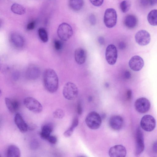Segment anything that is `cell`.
I'll list each match as a JSON object with an SVG mask.
<instances>
[{
    "label": "cell",
    "instance_id": "12",
    "mask_svg": "<svg viewBox=\"0 0 157 157\" xmlns=\"http://www.w3.org/2000/svg\"><path fill=\"white\" fill-rule=\"evenodd\" d=\"M126 153L125 147L121 145H116L112 146L109 151L110 157H125Z\"/></svg>",
    "mask_w": 157,
    "mask_h": 157
},
{
    "label": "cell",
    "instance_id": "25",
    "mask_svg": "<svg viewBox=\"0 0 157 157\" xmlns=\"http://www.w3.org/2000/svg\"><path fill=\"white\" fill-rule=\"evenodd\" d=\"M11 11L14 13L22 15L25 12V9L22 5L17 3L13 4L10 8Z\"/></svg>",
    "mask_w": 157,
    "mask_h": 157
},
{
    "label": "cell",
    "instance_id": "26",
    "mask_svg": "<svg viewBox=\"0 0 157 157\" xmlns=\"http://www.w3.org/2000/svg\"><path fill=\"white\" fill-rule=\"evenodd\" d=\"M78 123V118L75 117L74 119L71 127L64 133V136L67 137H70L72 135L75 128L77 126Z\"/></svg>",
    "mask_w": 157,
    "mask_h": 157
},
{
    "label": "cell",
    "instance_id": "11",
    "mask_svg": "<svg viewBox=\"0 0 157 157\" xmlns=\"http://www.w3.org/2000/svg\"><path fill=\"white\" fill-rule=\"evenodd\" d=\"M135 40L139 45L145 46L148 44L151 40V36L149 33L144 30L138 31L135 36Z\"/></svg>",
    "mask_w": 157,
    "mask_h": 157
},
{
    "label": "cell",
    "instance_id": "16",
    "mask_svg": "<svg viewBox=\"0 0 157 157\" xmlns=\"http://www.w3.org/2000/svg\"><path fill=\"white\" fill-rule=\"evenodd\" d=\"M14 121L17 126L21 132H25L29 129L28 125L20 114L17 113L15 115Z\"/></svg>",
    "mask_w": 157,
    "mask_h": 157
},
{
    "label": "cell",
    "instance_id": "3",
    "mask_svg": "<svg viewBox=\"0 0 157 157\" xmlns=\"http://www.w3.org/2000/svg\"><path fill=\"white\" fill-rule=\"evenodd\" d=\"M78 93V89L74 83L68 82L64 85L63 94L64 97L67 99L72 100L75 99Z\"/></svg>",
    "mask_w": 157,
    "mask_h": 157
},
{
    "label": "cell",
    "instance_id": "42",
    "mask_svg": "<svg viewBox=\"0 0 157 157\" xmlns=\"http://www.w3.org/2000/svg\"><path fill=\"white\" fill-rule=\"evenodd\" d=\"M127 95L128 99H131L132 96V92L131 90H128L127 91Z\"/></svg>",
    "mask_w": 157,
    "mask_h": 157
},
{
    "label": "cell",
    "instance_id": "40",
    "mask_svg": "<svg viewBox=\"0 0 157 157\" xmlns=\"http://www.w3.org/2000/svg\"><path fill=\"white\" fill-rule=\"evenodd\" d=\"M98 41L99 43L101 45L104 44V38L102 36H99L98 38Z\"/></svg>",
    "mask_w": 157,
    "mask_h": 157
},
{
    "label": "cell",
    "instance_id": "34",
    "mask_svg": "<svg viewBox=\"0 0 157 157\" xmlns=\"http://www.w3.org/2000/svg\"><path fill=\"white\" fill-rule=\"evenodd\" d=\"M36 22L33 21L29 22L27 25L26 29L28 30H30L33 29L35 26Z\"/></svg>",
    "mask_w": 157,
    "mask_h": 157
},
{
    "label": "cell",
    "instance_id": "39",
    "mask_svg": "<svg viewBox=\"0 0 157 157\" xmlns=\"http://www.w3.org/2000/svg\"><path fill=\"white\" fill-rule=\"evenodd\" d=\"M152 148L153 151L155 153H157V141L153 143Z\"/></svg>",
    "mask_w": 157,
    "mask_h": 157
},
{
    "label": "cell",
    "instance_id": "2",
    "mask_svg": "<svg viewBox=\"0 0 157 157\" xmlns=\"http://www.w3.org/2000/svg\"><path fill=\"white\" fill-rule=\"evenodd\" d=\"M101 118L97 112L93 111L87 116L85 122L87 126L90 129L95 130L98 128L101 124Z\"/></svg>",
    "mask_w": 157,
    "mask_h": 157
},
{
    "label": "cell",
    "instance_id": "9",
    "mask_svg": "<svg viewBox=\"0 0 157 157\" xmlns=\"http://www.w3.org/2000/svg\"><path fill=\"white\" fill-rule=\"evenodd\" d=\"M134 106L137 111L140 113H147L150 110L151 103L147 98L141 97L136 101Z\"/></svg>",
    "mask_w": 157,
    "mask_h": 157
},
{
    "label": "cell",
    "instance_id": "7",
    "mask_svg": "<svg viewBox=\"0 0 157 157\" xmlns=\"http://www.w3.org/2000/svg\"><path fill=\"white\" fill-rule=\"evenodd\" d=\"M140 125L142 128L147 132H151L155 128L156 121L155 119L152 116L146 115L141 118Z\"/></svg>",
    "mask_w": 157,
    "mask_h": 157
},
{
    "label": "cell",
    "instance_id": "36",
    "mask_svg": "<svg viewBox=\"0 0 157 157\" xmlns=\"http://www.w3.org/2000/svg\"><path fill=\"white\" fill-rule=\"evenodd\" d=\"M89 18L90 22L91 25H94L96 23V18L95 15L91 14L90 15Z\"/></svg>",
    "mask_w": 157,
    "mask_h": 157
},
{
    "label": "cell",
    "instance_id": "24",
    "mask_svg": "<svg viewBox=\"0 0 157 157\" xmlns=\"http://www.w3.org/2000/svg\"><path fill=\"white\" fill-rule=\"evenodd\" d=\"M147 19L149 23L153 26L157 25V10H151L148 14Z\"/></svg>",
    "mask_w": 157,
    "mask_h": 157
},
{
    "label": "cell",
    "instance_id": "15",
    "mask_svg": "<svg viewBox=\"0 0 157 157\" xmlns=\"http://www.w3.org/2000/svg\"><path fill=\"white\" fill-rule=\"evenodd\" d=\"M123 124V118L120 116H113L109 119V125L114 130H118L122 128Z\"/></svg>",
    "mask_w": 157,
    "mask_h": 157
},
{
    "label": "cell",
    "instance_id": "21",
    "mask_svg": "<svg viewBox=\"0 0 157 157\" xmlns=\"http://www.w3.org/2000/svg\"><path fill=\"white\" fill-rule=\"evenodd\" d=\"M5 101L6 106L10 112L14 113L17 111L19 107V103L17 101L6 98Z\"/></svg>",
    "mask_w": 157,
    "mask_h": 157
},
{
    "label": "cell",
    "instance_id": "28",
    "mask_svg": "<svg viewBox=\"0 0 157 157\" xmlns=\"http://www.w3.org/2000/svg\"><path fill=\"white\" fill-rule=\"evenodd\" d=\"M131 6V2L129 1L124 0L121 2L120 5V8L121 11L126 13L128 12Z\"/></svg>",
    "mask_w": 157,
    "mask_h": 157
},
{
    "label": "cell",
    "instance_id": "1",
    "mask_svg": "<svg viewBox=\"0 0 157 157\" xmlns=\"http://www.w3.org/2000/svg\"><path fill=\"white\" fill-rule=\"evenodd\" d=\"M43 81L44 87L48 91L53 93L57 91L59 87V79L54 70L48 68L44 71Z\"/></svg>",
    "mask_w": 157,
    "mask_h": 157
},
{
    "label": "cell",
    "instance_id": "37",
    "mask_svg": "<svg viewBox=\"0 0 157 157\" xmlns=\"http://www.w3.org/2000/svg\"><path fill=\"white\" fill-rule=\"evenodd\" d=\"M77 111L79 115H81L82 113V109L80 103H78L77 106Z\"/></svg>",
    "mask_w": 157,
    "mask_h": 157
},
{
    "label": "cell",
    "instance_id": "10",
    "mask_svg": "<svg viewBox=\"0 0 157 157\" xmlns=\"http://www.w3.org/2000/svg\"><path fill=\"white\" fill-rule=\"evenodd\" d=\"M136 141L135 155L138 156L143 152L144 148L143 133L140 127L136 130Z\"/></svg>",
    "mask_w": 157,
    "mask_h": 157
},
{
    "label": "cell",
    "instance_id": "23",
    "mask_svg": "<svg viewBox=\"0 0 157 157\" xmlns=\"http://www.w3.org/2000/svg\"><path fill=\"white\" fill-rule=\"evenodd\" d=\"M84 1L82 0H71L69 1L70 8L75 11L80 10L84 5Z\"/></svg>",
    "mask_w": 157,
    "mask_h": 157
},
{
    "label": "cell",
    "instance_id": "20",
    "mask_svg": "<svg viewBox=\"0 0 157 157\" xmlns=\"http://www.w3.org/2000/svg\"><path fill=\"white\" fill-rule=\"evenodd\" d=\"M53 130V127L52 125L50 124H44L41 128V131L40 133V137L44 140H46L51 135Z\"/></svg>",
    "mask_w": 157,
    "mask_h": 157
},
{
    "label": "cell",
    "instance_id": "14",
    "mask_svg": "<svg viewBox=\"0 0 157 157\" xmlns=\"http://www.w3.org/2000/svg\"><path fill=\"white\" fill-rule=\"evenodd\" d=\"M10 40L13 45L16 48H22L24 45V40L23 37L17 32H14L11 33Z\"/></svg>",
    "mask_w": 157,
    "mask_h": 157
},
{
    "label": "cell",
    "instance_id": "13",
    "mask_svg": "<svg viewBox=\"0 0 157 157\" xmlns=\"http://www.w3.org/2000/svg\"><path fill=\"white\" fill-rule=\"evenodd\" d=\"M144 61L143 59L137 55L132 56L128 62V65L130 68L135 71L140 70L144 65Z\"/></svg>",
    "mask_w": 157,
    "mask_h": 157
},
{
    "label": "cell",
    "instance_id": "17",
    "mask_svg": "<svg viewBox=\"0 0 157 157\" xmlns=\"http://www.w3.org/2000/svg\"><path fill=\"white\" fill-rule=\"evenodd\" d=\"M75 59L76 62L79 65L83 64L86 59V53L82 48H79L75 51Z\"/></svg>",
    "mask_w": 157,
    "mask_h": 157
},
{
    "label": "cell",
    "instance_id": "19",
    "mask_svg": "<svg viewBox=\"0 0 157 157\" xmlns=\"http://www.w3.org/2000/svg\"><path fill=\"white\" fill-rule=\"evenodd\" d=\"M124 23L125 26L128 28L133 29L137 25V19L134 15L128 14L125 17Z\"/></svg>",
    "mask_w": 157,
    "mask_h": 157
},
{
    "label": "cell",
    "instance_id": "30",
    "mask_svg": "<svg viewBox=\"0 0 157 157\" xmlns=\"http://www.w3.org/2000/svg\"><path fill=\"white\" fill-rule=\"evenodd\" d=\"M141 3L145 6H151L157 5V0H141Z\"/></svg>",
    "mask_w": 157,
    "mask_h": 157
},
{
    "label": "cell",
    "instance_id": "35",
    "mask_svg": "<svg viewBox=\"0 0 157 157\" xmlns=\"http://www.w3.org/2000/svg\"><path fill=\"white\" fill-rule=\"evenodd\" d=\"M91 3L94 6H101L103 3V0H90Z\"/></svg>",
    "mask_w": 157,
    "mask_h": 157
},
{
    "label": "cell",
    "instance_id": "32",
    "mask_svg": "<svg viewBox=\"0 0 157 157\" xmlns=\"http://www.w3.org/2000/svg\"><path fill=\"white\" fill-rule=\"evenodd\" d=\"M39 146L38 142L36 140L34 139L32 141L30 144L31 149L34 150L37 149Z\"/></svg>",
    "mask_w": 157,
    "mask_h": 157
},
{
    "label": "cell",
    "instance_id": "4",
    "mask_svg": "<svg viewBox=\"0 0 157 157\" xmlns=\"http://www.w3.org/2000/svg\"><path fill=\"white\" fill-rule=\"evenodd\" d=\"M57 35L61 40L65 41L68 40L72 36L73 31L71 27L69 24L63 22L59 26Z\"/></svg>",
    "mask_w": 157,
    "mask_h": 157
},
{
    "label": "cell",
    "instance_id": "43",
    "mask_svg": "<svg viewBox=\"0 0 157 157\" xmlns=\"http://www.w3.org/2000/svg\"><path fill=\"white\" fill-rule=\"evenodd\" d=\"M92 98L90 97H89V100H90V101L91 100H92Z\"/></svg>",
    "mask_w": 157,
    "mask_h": 157
},
{
    "label": "cell",
    "instance_id": "8",
    "mask_svg": "<svg viewBox=\"0 0 157 157\" xmlns=\"http://www.w3.org/2000/svg\"><path fill=\"white\" fill-rule=\"evenodd\" d=\"M105 57L109 64L113 65L116 63L117 57V51L114 45L110 44L107 46L105 50Z\"/></svg>",
    "mask_w": 157,
    "mask_h": 157
},
{
    "label": "cell",
    "instance_id": "31",
    "mask_svg": "<svg viewBox=\"0 0 157 157\" xmlns=\"http://www.w3.org/2000/svg\"><path fill=\"white\" fill-rule=\"evenodd\" d=\"M54 45L55 48L57 51L60 50L62 47V43L59 40H54Z\"/></svg>",
    "mask_w": 157,
    "mask_h": 157
},
{
    "label": "cell",
    "instance_id": "29",
    "mask_svg": "<svg viewBox=\"0 0 157 157\" xmlns=\"http://www.w3.org/2000/svg\"><path fill=\"white\" fill-rule=\"evenodd\" d=\"M53 115L55 118L62 119L64 116V113L62 109H58L53 112Z\"/></svg>",
    "mask_w": 157,
    "mask_h": 157
},
{
    "label": "cell",
    "instance_id": "41",
    "mask_svg": "<svg viewBox=\"0 0 157 157\" xmlns=\"http://www.w3.org/2000/svg\"><path fill=\"white\" fill-rule=\"evenodd\" d=\"M124 76L126 78L129 79L131 77V74L129 71H126L124 73Z\"/></svg>",
    "mask_w": 157,
    "mask_h": 157
},
{
    "label": "cell",
    "instance_id": "18",
    "mask_svg": "<svg viewBox=\"0 0 157 157\" xmlns=\"http://www.w3.org/2000/svg\"><path fill=\"white\" fill-rule=\"evenodd\" d=\"M40 70L36 66H30L26 72L27 77L31 80H34L38 78L40 74Z\"/></svg>",
    "mask_w": 157,
    "mask_h": 157
},
{
    "label": "cell",
    "instance_id": "6",
    "mask_svg": "<svg viewBox=\"0 0 157 157\" xmlns=\"http://www.w3.org/2000/svg\"><path fill=\"white\" fill-rule=\"evenodd\" d=\"M117 15L116 11L113 8L107 9L105 12L104 22L106 26L109 28L114 27L117 22Z\"/></svg>",
    "mask_w": 157,
    "mask_h": 157
},
{
    "label": "cell",
    "instance_id": "22",
    "mask_svg": "<svg viewBox=\"0 0 157 157\" xmlns=\"http://www.w3.org/2000/svg\"><path fill=\"white\" fill-rule=\"evenodd\" d=\"M6 157H21V152L19 148L14 145H10L7 150Z\"/></svg>",
    "mask_w": 157,
    "mask_h": 157
},
{
    "label": "cell",
    "instance_id": "44",
    "mask_svg": "<svg viewBox=\"0 0 157 157\" xmlns=\"http://www.w3.org/2000/svg\"><path fill=\"white\" fill-rule=\"evenodd\" d=\"M79 157H85L83 156H79Z\"/></svg>",
    "mask_w": 157,
    "mask_h": 157
},
{
    "label": "cell",
    "instance_id": "27",
    "mask_svg": "<svg viewBox=\"0 0 157 157\" xmlns=\"http://www.w3.org/2000/svg\"><path fill=\"white\" fill-rule=\"evenodd\" d=\"M38 34L41 40L44 43L48 40V36L47 31L43 27L40 28L38 30Z\"/></svg>",
    "mask_w": 157,
    "mask_h": 157
},
{
    "label": "cell",
    "instance_id": "33",
    "mask_svg": "<svg viewBox=\"0 0 157 157\" xmlns=\"http://www.w3.org/2000/svg\"><path fill=\"white\" fill-rule=\"evenodd\" d=\"M46 140L48 141L51 144H55L57 142V137L53 135H50L46 139Z\"/></svg>",
    "mask_w": 157,
    "mask_h": 157
},
{
    "label": "cell",
    "instance_id": "38",
    "mask_svg": "<svg viewBox=\"0 0 157 157\" xmlns=\"http://www.w3.org/2000/svg\"><path fill=\"white\" fill-rule=\"evenodd\" d=\"M126 46L125 43L123 41L121 42L119 44V48L121 50L124 49Z\"/></svg>",
    "mask_w": 157,
    "mask_h": 157
},
{
    "label": "cell",
    "instance_id": "5",
    "mask_svg": "<svg viewBox=\"0 0 157 157\" xmlns=\"http://www.w3.org/2000/svg\"><path fill=\"white\" fill-rule=\"evenodd\" d=\"M23 103L27 109L34 113H40L42 110L43 107L41 104L33 97L25 98L23 100Z\"/></svg>",
    "mask_w": 157,
    "mask_h": 157
}]
</instances>
